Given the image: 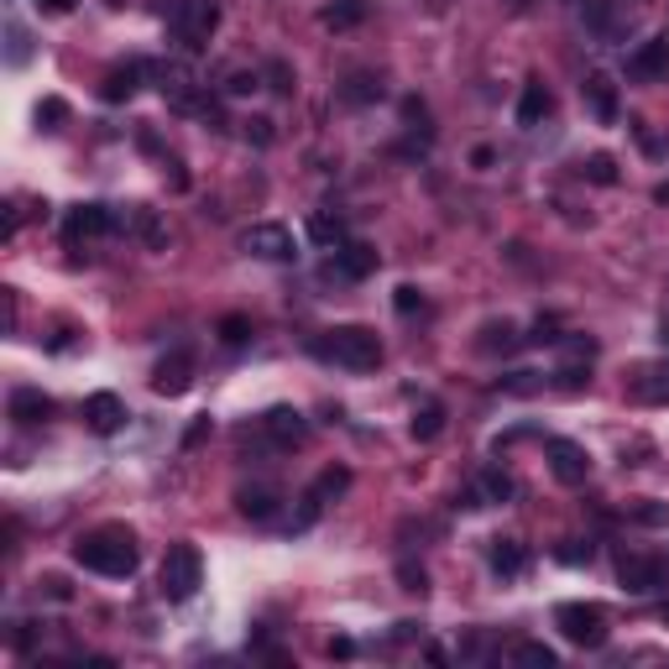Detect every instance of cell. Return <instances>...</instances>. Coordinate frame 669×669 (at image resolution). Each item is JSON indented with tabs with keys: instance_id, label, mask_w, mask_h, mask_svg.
Masks as SVG:
<instances>
[{
	"instance_id": "cell-1",
	"label": "cell",
	"mask_w": 669,
	"mask_h": 669,
	"mask_svg": "<svg viewBox=\"0 0 669 669\" xmlns=\"http://www.w3.org/2000/svg\"><path fill=\"white\" fill-rule=\"evenodd\" d=\"M73 560L95 575H110V581H126L131 570H137V539L131 529H120V523H105V529H89L73 539Z\"/></svg>"
},
{
	"instance_id": "cell-2",
	"label": "cell",
	"mask_w": 669,
	"mask_h": 669,
	"mask_svg": "<svg viewBox=\"0 0 669 669\" xmlns=\"http://www.w3.org/2000/svg\"><path fill=\"white\" fill-rule=\"evenodd\" d=\"M309 351L319 361H329V366H345V372H377L382 366V341H377V329H366V325L325 329V335L309 341Z\"/></svg>"
},
{
	"instance_id": "cell-3",
	"label": "cell",
	"mask_w": 669,
	"mask_h": 669,
	"mask_svg": "<svg viewBox=\"0 0 669 669\" xmlns=\"http://www.w3.org/2000/svg\"><path fill=\"white\" fill-rule=\"evenodd\" d=\"M554 628L575 643V649H601L607 643V612L597 601H560L554 607Z\"/></svg>"
},
{
	"instance_id": "cell-4",
	"label": "cell",
	"mask_w": 669,
	"mask_h": 669,
	"mask_svg": "<svg viewBox=\"0 0 669 669\" xmlns=\"http://www.w3.org/2000/svg\"><path fill=\"white\" fill-rule=\"evenodd\" d=\"M163 597L168 601H189L199 586H205V560H199V550L194 544H173L168 554H163Z\"/></svg>"
},
{
	"instance_id": "cell-5",
	"label": "cell",
	"mask_w": 669,
	"mask_h": 669,
	"mask_svg": "<svg viewBox=\"0 0 669 669\" xmlns=\"http://www.w3.org/2000/svg\"><path fill=\"white\" fill-rule=\"evenodd\" d=\"M168 27L184 48L199 52V48H209V37H215V27H220V6H215V0H178Z\"/></svg>"
},
{
	"instance_id": "cell-6",
	"label": "cell",
	"mask_w": 669,
	"mask_h": 669,
	"mask_svg": "<svg viewBox=\"0 0 669 669\" xmlns=\"http://www.w3.org/2000/svg\"><path fill=\"white\" fill-rule=\"evenodd\" d=\"M638 0H591V11H586V21H591V32L601 37V42H622V37L638 27Z\"/></svg>"
},
{
	"instance_id": "cell-7",
	"label": "cell",
	"mask_w": 669,
	"mask_h": 669,
	"mask_svg": "<svg viewBox=\"0 0 669 669\" xmlns=\"http://www.w3.org/2000/svg\"><path fill=\"white\" fill-rule=\"evenodd\" d=\"M240 252H246V257H262V262H293V230L277 220L246 225V230H240Z\"/></svg>"
},
{
	"instance_id": "cell-8",
	"label": "cell",
	"mask_w": 669,
	"mask_h": 669,
	"mask_svg": "<svg viewBox=\"0 0 669 669\" xmlns=\"http://www.w3.org/2000/svg\"><path fill=\"white\" fill-rule=\"evenodd\" d=\"M618 581L628 597H653L659 586H665V565L653 560V554H622L618 560Z\"/></svg>"
},
{
	"instance_id": "cell-9",
	"label": "cell",
	"mask_w": 669,
	"mask_h": 669,
	"mask_svg": "<svg viewBox=\"0 0 669 669\" xmlns=\"http://www.w3.org/2000/svg\"><path fill=\"white\" fill-rule=\"evenodd\" d=\"M669 73V37H649V42H638L628 52V79L633 85H653V79H665Z\"/></svg>"
},
{
	"instance_id": "cell-10",
	"label": "cell",
	"mask_w": 669,
	"mask_h": 669,
	"mask_svg": "<svg viewBox=\"0 0 669 669\" xmlns=\"http://www.w3.org/2000/svg\"><path fill=\"white\" fill-rule=\"evenodd\" d=\"M110 230H126V220H120L110 205H79V209L69 215V225H63V236H69V240L110 236Z\"/></svg>"
},
{
	"instance_id": "cell-11",
	"label": "cell",
	"mask_w": 669,
	"mask_h": 669,
	"mask_svg": "<svg viewBox=\"0 0 669 669\" xmlns=\"http://www.w3.org/2000/svg\"><path fill=\"white\" fill-rule=\"evenodd\" d=\"M544 450H550V471L560 486H581V481L591 476V455H586L575 440H550Z\"/></svg>"
},
{
	"instance_id": "cell-12",
	"label": "cell",
	"mask_w": 669,
	"mask_h": 669,
	"mask_svg": "<svg viewBox=\"0 0 669 669\" xmlns=\"http://www.w3.org/2000/svg\"><path fill=\"white\" fill-rule=\"evenodd\" d=\"M153 387L163 397H184V393H189V387H194V356H189V351H173V356L157 361Z\"/></svg>"
},
{
	"instance_id": "cell-13",
	"label": "cell",
	"mask_w": 669,
	"mask_h": 669,
	"mask_svg": "<svg viewBox=\"0 0 669 669\" xmlns=\"http://www.w3.org/2000/svg\"><path fill=\"white\" fill-rule=\"evenodd\" d=\"M262 434H267L273 445L293 450V445H304V440H309V424H304V413H298V409H267V413H262Z\"/></svg>"
},
{
	"instance_id": "cell-14",
	"label": "cell",
	"mask_w": 669,
	"mask_h": 669,
	"mask_svg": "<svg viewBox=\"0 0 669 669\" xmlns=\"http://www.w3.org/2000/svg\"><path fill=\"white\" fill-rule=\"evenodd\" d=\"M85 424L95 434H116L120 424H126V403H120L116 393H95L85 397Z\"/></svg>"
},
{
	"instance_id": "cell-15",
	"label": "cell",
	"mask_w": 669,
	"mask_h": 669,
	"mask_svg": "<svg viewBox=\"0 0 669 669\" xmlns=\"http://www.w3.org/2000/svg\"><path fill=\"white\" fill-rule=\"evenodd\" d=\"M372 267H377V252H372V246H361V240H345L341 252L329 257V273H335V277H351V283H356V277H366Z\"/></svg>"
},
{
	"instance_id": "cell-16",
	"label": "cell",
	"mask_w": 669,
	"mask_h": 669,
	"mask_svg": "<svg viewBox=\"0 0 669 669\" xmlns=\"http://www.w3.org/2000/svg\"><path fill=\"white\" fill-rule=\"evenodd\" d=\"M638 403H669V361H649L638 366V377L628 382Z\"/></svg>"
},
{
	"instance_id": "cell-17",
	"label": "cell",
	"mask_w": 669,
	"mask_h": 669,
	"mask_svg": "<svg viewBox=\"0 0 669 669\" xmlns=\"http://www.w3.org/2000/svg\"><path fill=\"white\" fill-rule=\"evenodd\" d=\"M581 95H586V105L597 110V120H618V85H612L607 73H586Z\"/></svg>"
},
{
	"instance_id": "cell-18",
	"label": "cell",
	"mask_w": 669,
	"mask_h": 669,
	"mask_svg": "<svg viewBox=\"0 0 669 669\" xmlns=\"http://www.w3.org/2000/svg\"><path fill=\"white\" fill-rule=\"evenodd\" d=\"M11 419L17 424H42V419H52V397L37 393V387H17L11 393Z\"/></svg>"
},
{
	"instance_id": "cell-19",
	"label": "cell",
	"mask_w": 669,
	"mask_h": 669,
	"mask_svg": "<svg viewBox=\"0 0 669 669\" xmlns=\"http://www.w3.org/2000/svg\"><path fill=\"white\" fill-rule=\"evenodd\" d=\"M277 502H283L277 498V486H240L236 492V508L246 518H257V523H267V518L277 513Z\"/></svg>"
},
{
	"instance_id": "cell-20",
	"label": "cell",
	"mask_w": 669,
	"mask_h": 669,
	"mask_svg": "<svg viewBox=\"0 0 669 669\" xmlns=\"http://www.w3.org/2000/svg\"><path fill=\"white\" fill-rule=\"evenodd\" d=\"M141 73H147V63H126V69H110V73H105V89H100V95H105L110 105H116V100H131V95H137V79H141Z\"/></svg>"
},
{
	"instance_id": "cell-21",
	"label": "cell",
	"mask_w": 669,
	"mask_h": 669,
	"mask_svg": "<svg viewBox=\"0 0 669 669\" xmlns=\"http://www.w3.org/2000/svg\"><path fill=\"white\" fill-rule=\"evenodd\" d=\"M518 345V325L513 319H492V325H481V341H476V351H486V356H508V351H513Z\"/></svg>"
},
{
	"instance_id": "cell-22",
	"label": "cell",
	"mask_w": 669,
	"mask_h": 669,
	"mask_svg": "<svg viewBox=\"0 0 669 669\" xmlns=\"http://www.w3.org/2000/svg\"><path fill=\"white\" fill-rule=\"evenodd\" d=\"M550 89L544 85H529L523 89V100H518V126H539V120L550 116Z\"/></svg>"
},
{
	"instance_id": "cell-23",
	"label": "cell",
	"mask_w": 669,
	"mask_h": 669,
	"mask_svg": "<svg viewBox=\"0 0 669 669\" xmlns=\"http://www.w3.org/2000/svg\"><path fill=\"white\" fill-rule=\"evenodd\" d=\"M319 21H325V27H335V32H345V27H361V21H366V0H335V6H325V11H319Z\"/></svg>"
},
{
	"instance_id": "cell-24",
	"label": "cell",
	"mask_w": 669,
	"mask_h": 669,
	"mask_svg": "<svg viewBox=\"0 0 669 669\" xmlns=\"http://www.w3.org/2000/svg\"><path fill=\"white\" fill-rule=\"evenodd\" d=\"M120 220H126V230H137V236L147 240V246H163V240H168V230H163V225L153 220V209H126Z\"/></svg>"
},
{
	"instance_id": "cell-25",
	"label": "cell",
	"mask_w": 669,
	"mask_h": 669,
	"mask_svg": "<svg viewBox=\"0 0 669 669\" xmlns=\"http://www.w3.org/2000/svg\"><path fill=\"white\" fill-rule=\"evenodd\" d=\"M345 486H351V471H341V465H335V471H325V476L314 481V492H309V508H319V502H325V498H341Z\"/></svg>"
},
{
	"instance_id": "cell-26",
	"label": "cell",
	"mask_w": 669,
	"mask_h": 669,
	"mask_svg": "<svg viewBox=\"0 0 669 669\" xmlns=\"http://www.w3.org/2000/svg\"><path fill=\"white\" fill-rule=\"evenodd\" d=\"M440 430H445V409L440 403H424V409L413 413V440H434Z\"/></svg>"
},
{
	"instance_id": "cell-27",
	"label": "cell",
	"mask_w": 669,
	"mask_h": 669,
	"mask_svg": "<svg viewBox=\"0 0 669 669\" xmlns=\"http://www.w3.org/2000/svg\"><path fill=\"white\" fill-rule=\"evenodd\" d=\"M513 659H518V665H529V669H554V665H560V653H554L550 643H518Z\"/></svg>"
},
{
	"instance_id": "cell-28",
	"label": "cell",
	"mask_w": 669,
	"mask_h": 669,
	"mask_svg": "<svg viewBox=\"0 0 669 669\" xmlns=\"http://www.w3.org/2000/svg\"><path fill=\"white\" fill-rule=\"evenodd\" d=\"M523 565H529V554L518 550L513 539H498V550H492V570H502V575H518Z\"/></svg>"
},
{
	"instance_id": "cell-29",
	"label": "cell",
	"mask_w": 669,
	"mask_h": 669,
	"mask_svg": "<svg viewBox=\"0 0 669 669\" xmlns=\"http://www.w3.org/2000/svg\"><path fill=\"white\" fill-rule=\"evenodd\" d=\"M345 100H351V105L382 100V79H372V73H356V79H351V85H345Z\"/></svg>"
},
{
	"instance_id": "cell-30",
	"label": "cell",
	"mask_w": 669,
	"mask_h": 669,
	"mask_svg": "<svg viewBox=\"0 0 669 669\" xmlns=\"http://www.w3.org/2000/svg\"><path fill=\"white\" fill-rule=\"evenodd\" d=\"M309 236L319 240V246H341V240H345V225L329 220V215H314V220H309Z\"/></svg>"
},
{
	"instance_id": "cell-31",
	"label": "cell",
	"mask_w": 669,
	"mask_h": 669,
	"mask_svg": "<svg viewBox=\"0 0 669 669\" xmlns=\"http://www.w3.org/2000/svg\"><path fill=\"white\" fill-rule=\"evenodd\" d=\"M586 178H591V184H618V163H612L607 153L586 157Z\"/></svg>"
},
{
	"instance_id": "cell-32",
	"label": "cell",
	"mask_w": 669,
	"mask_h": 669,
	"mask_svg": "<svg viewBox=\"0 0 669 669\" xmlns=\"http://www.w3.org/2000/svg\"><path fill=\"white\" fill-rule=\"evenodd\" d=\"M481 492H486L492 502H508L513 498V481L502 476V471H486V476H481Z\"/></svg>"
},
{
	"instance_id": "cell-33",
	"label": "cell",
	"mask_w": 669,
	"mask_h": 669,
	"mask_svg": "<svg viewBox=\"0 0 669 669\" xmlns=\"http://www.w3.org/2000/svg\"><path fill=\"white\" fill-rule=\"evenodd\" d=\"M246 335H252V325H246L240 314H230V319H220V341H225V345H240V341H246Z\"/></svg>"
},
{
	"instance_id": "cell-34",
	"label": "cell",
	"mask_w": 669,
	"mask_h": 669,
	"mask_svg": "<svg viewBox=\"0 0 669 669\" xmlns=\"http://www.w3.org/2000/svg\"><path fill=\"white\" fill-rule=\"evenodd\" d=\"M419 304H424V298H419V288H397V314H413Z\"/></svg>"
},
{
	"instance_id": "cell-35",
	"label": "cell",
	"mask_w": 669,
	"mask_h": 669,
	"mask_svg": "<svg viewBox=\"0 0 669 669\" xmlns=\"http://www.w3.org/2000/svg\"><path fill=\"white\" fill-rule=\"evenodd\" d=\"M21 58H27V32L11 21V63H21Z\"/></svg>"
},
{
	"instance_id": "cell-36",
	"label": "cell",
	"mask_w": 669,
	"mask_h": 669,
	"mask_svg": "<svg viewBox=\"0 0 669 669\" xmlns=\"http://www.w3.org/2000/svg\"><path fill=\"white\" fill-rule=\"evenodd\" d=\"M37 116H42V120H63V116H69V105H63V100H42Z\"/></svg>"
},
{
	"instance_id": "cell-37",
	"label": "cell",
	"mask_w": 669,
	"mask_h": 669,
	"mask_svg": "<svg viewBox=\"0 0 669 669\" xmlns=\"http://www.w3.org/2000/svg\"><path fill=\"white\" fill-rule=\"evenodd\" d=\"M42 6H48V11H58V17H63V11H73V0H42Z\"/></svg>"
},
{
	"instance_id": "cell-38",
	"label": "cell",
	"mask_w": 669,
	"mask_h": 669,
	"mask_svg": "<svg viewBox=\"0 0 669 669\" xmlns=\"http://www.w3.org/2000/svg\"><path fill=\"white\" fill-rule=\"evenodd\" d=\"M653 199H659V205H669V184H659V189H653Z\"/></svg>"
}]
</instances>
